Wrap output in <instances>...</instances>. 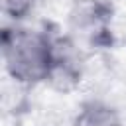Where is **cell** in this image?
Segmentation results:
<instances>
[{
	"label": "cell",
	"instance_id": "cell-1",
	"mask_svg": "<svg viewBox=\"0 0 126 126\" xmlns=\"http://www.w3.org/2000/svg\"><path fill=\"white\" fill-rule=\"evenodd\" d=\"M57 53V35L47 30L10 24L2 32V61L6 73L24 87L49 83Z\"/></svg>",
	"mask_w": 126,
	"mask_h": 126
},
{
	"label": "cell",
	"instance_id": "cell-2",
	"mask_svg": "<svg viewBox=\"0 0 126 126\" xmlns=\"http://www.w3.org/2000/svg\"><path fill=\"white\" fill-rule=\"evenodd\" d=\"M69 22L73 33L79 35V39H73L77 45L79 41H89L93 45L102 43L108 37L112 10L102 0H81L71 10Z\"/></svg>",
	"mask_w": 126,
	"mask_h": 126
},
{
	"label": "cell",
	"instance_id": "cell-4",
	"mask_svg": "<svg viewBox=\"0 0 126 126\" xmlns=\"http://www.w3.org/2000/svg\"><path fill=\"white\" fill-rule=\"evenodd\" d=\"M35 0H2V12L12 20V24H22L33 10Z\"/></svg>",
	"mask_w": 126,
	"mask_h": 126
},
{
	"label": "cell",
	"instance_id": "cell-3",
	"mask_svg": "<svg viewBox=\"0 0 126 126\" xmlns=\"http://www.w3.org/2000/svg\"><path fill=\"white\" fill-rule=\"evenodd\" d=\"M71 126H124V124L114 106L102 100H89L77 110Z\"/></svg>",
	"mask_w": 126,
	"mask_h": 126
}]
</instances>
